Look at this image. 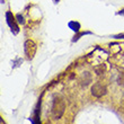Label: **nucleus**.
I'll return each mask as SVG.
<instances>
[{
  "label": "nucleus",
  "instance_id": "f257e3e1",
  "mask_svg": "<svg viewBox=\"0 0 124 124\" xmlns=\"http://www.w3.org/2000/svg\"><path fill=\"white\" fill-rule=\"evenodd\" d=\"M65 109V103L63 101V98L61 97H55L52 104V113L55 118H60L63 115Z\"/></svg>",
  "mask_w": 124,
  "mask_h": 124
},
{
  "label": "nucleus",
  "instance_id": "f03ea898",
  "mask_svg": "<svg viewBox=\"0 0 124 124\" xmlns=\"http://www.w3.org/2000/svg\"><path fill=\"white\" fill-rule=\"evenodd\" d=\"M24 51H25V54L27 55V59L32 60L36 53V44L32 39H27L24 44Z\"/></svg>",
  "mask_w": 124,
  "mask_h": 124
},
{
  "label": "nucleus",
  "instance_id": "7ed1b4c3",
  "mask_svg": "<svg viewBox=\"0 0 124 124\" xmlns=\"http://www.w3.org/2000/svg\"><path fill=\"white\" fill-rule=\"evenodd\" d=\"M107 92V89H106V86L103 85V82H95L94 85L92 86V95L95 96V97H101V96H104Z\"/></svg>",
  "mask_w": 124,
  "mask_h": 124
},
{
  "label": "nucleus",
  "instance_id": "20e7f679",
  "mask_svg": "<svg viewBox=\"0 0 124 124\" xmlns=\"http://www.w3.org/2000/svg\"><path fill=\"white\" fill-rule=\"evenodd\" d=\"M15 18L16 17L14 16L11 11H7L6 13V22L8 24V26L10 27V30L13 31L14 34H17V33L19 32V28H18V25H17Z\"/></svg>",
  "mask_w": 124,
  "mask_h": 124
},
{
  "label": "nucleus",
  "instance_id": "39448f33",
  "mask_svg": "<svg viewBox=\"0 0 124 124\" xmlns=\"http://www.w3.org/2000/svg\"><path fill=\"white\" fill-rule=\"evenodd\" d=\"M80 82H81V86H84V87L88 86L92 82V75L89 72H84V75L81 76V79H80Z\"/></svg>",
  "mask_w": 124,
  "mask_h": 124
},
{
  "label": "nucleus",
  "instance_id": "423d86ee",
  "mask_svg": "<svg viewBox=\"0 0 124 124\" xmlns=\"http://www.w3.org/2000/svg\"><path fill=\"white\" fill-rule=\"evenodd\" d=\"M69 27H70L72 31H75L76 33H78L79 30H80V24H79L78 22H70V23H69Z\"/></svg>",
  "mask_w": 124,
  "mask_h": 124
},
{
  "label": "nucleus",
  "instance_id": "0eeeda50",
  "mask_svg": "<svg viewBox=\"0 0 124 124\" xmlns=\"http://www.w3.org/2000/svg\"><path fill=\"white\" fill-rule=\"evenodd\" d=\"M105 71H106V65L105 64H101V65H99V67H96V68H95V72H96L98 76L105 73Z\"/></svg>",
  "mask_w": 124,
  "mask_h": 124
},
{
  "label": "nucleus",
  "instance_id": "6e6552de",
  "mask_svg": "<svg viewBox=\"0 0 124 124\" xmlns=\"http://www.w3.org/2000/svg\"><path fill=\"white\" fill-rule=\"evenodd\" d=\"M117 82H118V85L124 86V73H121V75L118 76V78H117Z\"/></svg>",
  "mask_w": 124,
  "mask_h": 124
},
{
  "label": "nucleus",
  "instance_id": "1a4fd4ad",
  "mask_svg": "<svg viewBox=\"0 0 124 124\" xmlns=\"http://www.w3.org/2000/svg\"><path fill=\"white\" fill-rule=\"evenodd\" d=\"M16 18H17V22H18L19 24H24V23H25V20H24V17L22 16V15H17Z\"/></svg>",
  "mask_w": 124,
  "mask_h": 124
},
{
  "label": "nucleus",
  "instance_id": "9d476101",
  "mask_svg": "<svg viewBox=\"0 0 124 124\" xmlns=\"http://www.w3.org/2000/svg\"><path fill=\"white\" fill-rule=\"evenodd\" d=\"M33 124H41V122H39V113H37V111H36V113H35V121H33Z\"/></svg>",
  "mask_w": 124,
  "mask_h": 124
},
{
  "label": "nucleus",
  "instance_id": "9b49d317",
  "mask_svg": "<svg viewBox=\"0 0 124 124\" xmlns=\"http://www.w3.org/2000/svg\"><path fill=\"white\" fill-rule=\"evenodd\" d=\"M115 37H116V39H124V34H120V35H116Z\"/></svg>",
  "mask_w": 124,
  "mask_h": 124
},
{
  "label": "nucleus",
  "instance_id": "f8f14e48",
  "mask_svg": "<svg viewBox=\"0 0 124 124\" xmlns=\"http://www.w3.org/2000/svg\"><path fill=\"white\" fill-rule=\"evenodd\" d=\"M118 14H120V15H124V9H122V10H121V11H120V13H118Z\"/></svg>",
  "mask_w": 124,
  "mask_h": 124
}]
</instances>
